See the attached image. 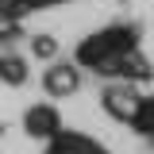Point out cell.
Listing matches in <instances>:
<instances>
[{"label":"cell","mask_w":154,"mask_h":154,"mask_svg":"<svg viewBox=\"0 0 154 154\" xmlns=\"http://www.w3.org/2000/svg\"><path fill=\"white\" fill-rule=\"evenodd\" d=\"M73 62L81 69H93L96 77H108V81H131V85L150 81V58L139 46L135 23H112V27L85 35L73 50Z\"/></svg>","instance_id":"6da1fadb"},{"label":"cell","mask_w":154,"mask_h":154,"mask_svg":"<svg viewBox=\"0 0 154 154\" xmlns=\"http://www.w3.org/2000/svg\"><path fill=\"white\" fill-rule=\"evenodd\" d=\"M143 100H146V96L139 93V85H131V81H108L104 93H100L104 112L112 116L116 123H127V127H135V119L143 112Z\"/></svg>","instance_id":"7a4b0ae2"},{"label":"cell","mask_w":154,"mask_h":154,"mask_svg":"<svg viewBox=\"0 0 154 154\" xmlns=\"http://www.w3.org/2000/svg\"><path fill=\"white\" fill-rule=\"evenodd\" d=\"M62 112H58V104L50 100H42V104H31L27 112H23V135L27 139H38V143H54L62 139Z\"/></svg>","instance_id":"3957f363"},{"label":"cell","mask_w":154,"mask_h":154,"mask_svg":"<svg viewBox=\"0 0 154 154\" xmlns=\"http://www.w3.org/2000/svg\"><path fill=\"white\" fill-rule=\"evenodd\" d=\"M81 89V66L77 62H54L42 69V93L50 100H69Z\"/></svg>","instance_id":"277c9868"},{"label":"cell","mask_w":154,"mask_h":154,"mask_svg":"<svg viewBox=\"0 0 154 154\" xmlns=\"http://www.w3.org/2000/svg\"><path fill=\"white\" fill-rule=\"evenodd\" d=\"M46 154H108V150L81 131H62V139H54L46 146Z\"/></svg>","instance_id":"5b68a950"},{"label":"cell","mask_w":154,"mask_h":154,"mask_svg":"<svg viewBox=\"0 0 154 154\" xmlns=\"http://www.w3.org/2000/svg\"><path fill=\"white\" fill-rule=\"evenodd\" d=\"M27 69H31L27 58H19L16 50H4V54H0V77H4V85H23V81L31 77Z\"/></svg>","instance_id":"8992f818"},{"label":"cell","mask_w":154,"mask_h":154,"mask_svg":"<svg viewBox=\"0 0 154 154\" xmlns=\"http://www.w3.org/2000/svg\"><path fill=\"white\" fill-rule=\"evenodd\" d=\"M27 46H31V58H38V62H46V66H54L58 62V38L54 35H31L27 38Z\"/></svg>","instance_id":"52a82bcc"},{"label":"cell","mask_w":154,"mask_h":154,"mask_svg":"<svg viewBox=\"0 0 154 154\" xmlns=\"http://www.w3.org/2000/svg\"><path fill=\"white\" fill-rule=\"evenodd\" d=\"M135 131L143 135V139H154V93L143 100V112H139V119H135Z\"/></svg>","instance_id":"ba28073f"}]
</instances>
